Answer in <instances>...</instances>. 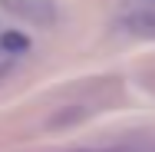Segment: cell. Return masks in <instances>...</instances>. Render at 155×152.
<instances>
[{"label":"cell","mask_w":155,"mask_h":152,"mask_svg":"<svg viewBox=\"0 0 155 152\" xmlns=\"http://www.w3.org/2000/svg\"><path fill=\"white\" fill-rule=\"evenodd\" d=\"M7 7L20 17H30L33 23H50L53 20V3L50 0H7Z\"/></svg>","instance_id":"6da1fadb"},{"label":"cell","mask_w":155,"mask_h":152,"mask_svg":"<svg viewBox=\"0 0 155 152\" xmlns=\"http://www.w3.org/2000/svg\"><path fill=\"white\" fill-rule=\"evenodd\" d=\"M125 27L132 33H139V36H149V40H155V13H149V10H139V13H132L129 20H125Z\"/></svg>","instance_id":"7a4b0ae2"},{"label":"cell","mask_w":155,"mask_h":152,"mask_svg":"<svg viewBox=\"0 0 155 152\" xmlns=\"http://www.w3.org/2000/svg\"><path fill=\"white\" fill-rule=\"evenodd\" d=\"M0 46H7V50H17V53H20V50H27V46H30V40H27V36H20V33H3V36H0Z\"/></svg>","instance_id":"3957f363"}]
</instances>
